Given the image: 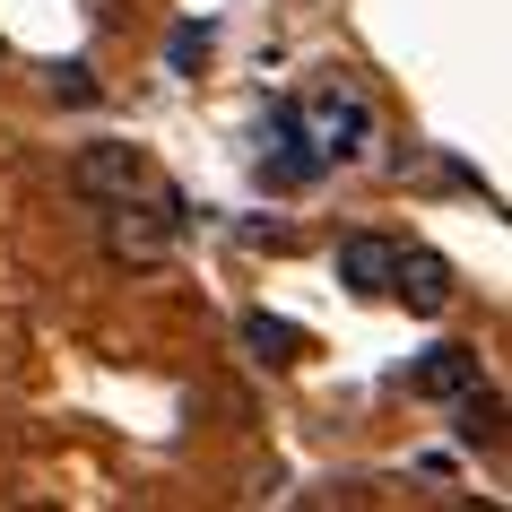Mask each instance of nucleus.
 I'll list each match as a JSON object with an SVG mask.
<instances>
[{
  "instance_id": "1",
  "label": "nucleus",
  "mask_w": 512,
  "mask_h": 512,
  "mask_svg": "<svg viewBox=\"0 0 512 512\" xmlns=\"http://www.w3.org/2000/svg\"><path fill=\"white\" fill-rule=\"evenodd\" d=\"M139 183H148V148H131V139H87L79 157H70V191H79L87 209L139 200Z\"/></svg>"
},
{
  "instance_id": "2",
  "label": "nucleus",
  "mask_w": 512,
  "mask_h": 512,
  "mask_svg": "<svg viewBox=\"0 0 512 512\" xmlns=\"http://www.w3.org/2000/svg\"><path fill=\"white\" fill-rule=\"evenodd\" d=\"M174 235H183V200H157V209L113 200V209H105V261L148 270V261H165V252H174Z\"/></svg>"
},
{
  "instance_id": "3",
  "label": "nucleus",
  "mask_w": 512,
  "mask_h": 512,
  "mask_svg": "<svg viewBox=\"0 0 512 512\" xmlns=\"http://www.w3.org/2000/svg\"><path fill=\"white\" fill-rule=\"evenodd\" d=\"M296 131L313 139V157H322V165H348V157H365V139H374V105H365V96L322 87V96L296 113Z\"/></svg>"
},
{
  "instance_id": "4",
  "label": "nucleus",
  "mask_w": 512,
  "mask_h": 512,
  "mask_svg": "<svg viewBox=\"0 0 512 512\" xmlns=\"http://www.w3.org/2000/svg\"><path fill=\"white\" fill-rule=\"evenodd\" d=\"M382 296H400L408 313H452V296H460V278H452V261L443 252H391V287Z\"/></svg>"
},
{
  "instance_id": "5",
  "label": "nucleus",
  "mask_w": 512,
  "mask_h": 512,
  "mask_svg": "<svg viewBox=\"0 0 512 512\" xmlns=\"http://www.w3.org/2000/svg\"><path fill=\"white\" fill-rule=\"evenodd\" d=\"M391 252H400L391 235H339L330 270H339V287H348V296H382V287H391Z\"/></svg>"
},
{
  "instance_id": "6",
  "label": "nucleus",
  "mask_w": 512,
  "mask_h": 512,
  "mask_svg": "<svg viewBox=\"0 0 512 512\" xmlns=\"http://www.w3.org/2000/svg\"><path fill=\"white\" fill-rule=\"evenodd\" d=\"M469 382H478V348H426L408 365V391L417 400H460Z\"/></svg>"
},
{
  "instance_id": "7",
  "label": "nucleus",
  "mask_w": 512,
  "mask_h": 512,
  "mask_svg": "<svg viewBox=\"0 0 512 512\" xmlns=\"http://www.w3.org/2000/svg\"><path fill=\"white\" fill-rule=\"evenodd\" d=\"M460 443H469V452H495V443H504V391H495V382H469V391H460Z\"/></svg>"
},
{
  "instance_id": "8",
  "label": "nucleus",
  "mask_w": 512,
  "mask_h": 512,
  "mask_svg": "<svg viewBox=\"0 0 512 512\" xmlns=\"http://www.w3.org/2000/svg\"><path fill=\"white\" fill-rule=\"evenodd\" d=\"M243 356H252V365H296V356H304V330L278 322V313H252V322H243Z\"/></svg>"
},
{
  "instance_id": "9",
  "label": "nucleus",
  "mask_w": 512,
  "mask_h": 512,
  "mask_svg": "<svg viewBox=\"0 0 512 512\" xmlns=\"http://www.w3.org/2000/svg\"><path fill=\"white\" fill-rule=\"evenodd\" d=\"M165 61H174L183 79H200V61H209V27H174V44H165Z\"/></svg>"
},
{
  "instance_id": "10",
  "label": "nucleus",
  "mask_w": 512,
  "mask_h": 512,
  "mask_svg": "<svg viewBox=\"0 0 512 512\" xmlns=\"http://www.w3.org/2000/svg\"><path fill=\"white\" fill-rule=\"evenodd\" d=\"M53 96H61V105H96V79H87L79 61H61V70H53Z\"/></svg>"
}]
</instances>
